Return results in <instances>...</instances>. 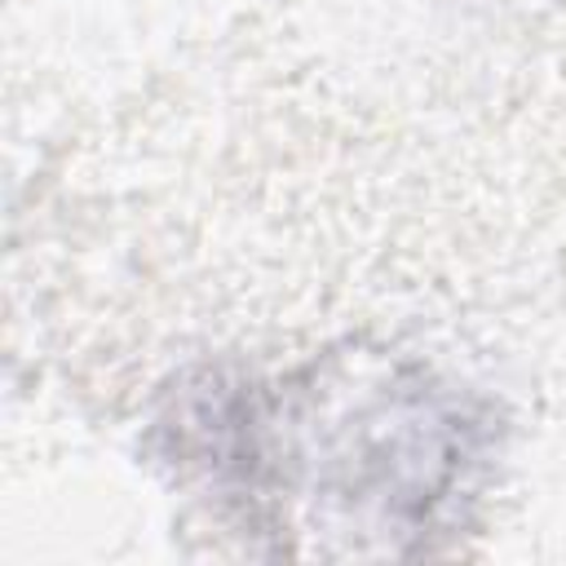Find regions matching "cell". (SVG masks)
<instances>
[{
    "label": "cell",
    "mask_w": 566,
    "mask_h": 566,
    "mask_svg": "<svg viewBox=\"0 0 566 566\" xmlns=\"http://www.w3.org/2000/svg\"><path fill=\"white\" fill-rule=\"evenodd\" d=\"M164 460L243 526L314 553H416L460 522L495 455V407L420 363L310 358L199 371L155 420Z\"/></svg>",
    "instance_id": "1"
}]
</instances>
